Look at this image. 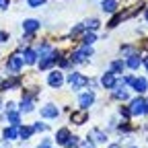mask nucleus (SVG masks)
Listing matches in <instances>:
<instances>
[{"label":"nucleus","instance_id":"bb28decb","mask_svg":"<svg viewBox=\"0 0 148 148\" xmlns=\"http://www.w3.org/2000/svg\"><path fill=\"white\" fill-rule=\"evenodd\" d=\"M25 2H27V6H29V8H37V6L45 4V0H25Z\"/></svg>","mask_w":148,"mask_h":148},{"label":"nucleus","instance_id":"ddd939ff","mask_svg":"<svg viewBox=\"0 0 148 148\" xmlns=\"http://www.w3.org/2000/svg\"><path fill=\"white\" fill-rule=\"evenodd\" d=\"M23 62H25L27 66H33V64L37 62V51L31 49V47H25V49H23Z\"/></svg>","mask_w":148,"mask_h":148},{"label":"nucleus","instance_id":"4be33fe9","mask_svg":"<svg viewBox=\"0 0 148 148\" xmlns=\"http://www.w3.org/2000/svg\"><path fill=\"white\" fill-rule=\"evenodd\" d=\"M84 27H86V31H97L101 27V21L92 16V18H88V21H84Z\"/></svg>","mask_w":148,"mask_h":148},{"label":"nucleus","instance_id":"20e7f679","mask_svg":"<svg viewBox=\"0 0 148 148\" xmlns=\"http://www.w3.org/2000/svg\"><path fill=\"white\" fill-rule=\"evenodd\" d=\"M130 113L132 115H146V99L136 97L132 103H130Z\"/></svg>","mask_w":148,"mask_h":148},{"label":"nucleus","instance_id":"5701e85b","mask_svg":"<svg viewBox=\"0 0 148 148\" xmlns=\"http://www.w3.org/2000/svg\"><path fill=\"white\" fill-rule=\"evenodd\" d=\"M72 121L74 123H84L86 121V109H82V113H72Z\"/></svg>","mask_w":148,"mask_h":148},{"label":"nucleus","instance_id":"c756f323","mask_svg":"<svg viewBox=\"0 0 148 148\" xmlns=\"http://www.w3.org/2000/svg\"><path fill=\"white\" fill-rule=\"evenodd\" d=\"M14 109H16V105H14L12 101H8V103L4 105V111H6V113H8V111H14Z\"/></svg>","mask_w":148,"mask_h":148},{"label":"nucleus","instance_id":"393cba45","mask_svg":"<svg viewBox=\"0 0 148 148\" xmlns=\"http://www.w3.org/2000/svg\"><path fill=\"white\" fill-rule=\"evenodd\" d=\"M123 68H125V64H123L121 60H115L113 64H111V72H115V74H117V72H123Z\"/></svg>","mask_w":148,"mask_h":148},{"label":"nucleus","instance_id":"2eb2a0df","mask_svg":"<svg viewBox=\"0 0 148 148\" xmlns=\"http://www.w3.org/2000/svg\"><path fill=\"white\" fill-rule=\"evenodd\" d=\"M2 136H4V140H6V142L16 140V138H18V125H8V127H4Z\"/></svg>","mask_w":148,"mask_h":148},{"label":"nucleus","instance_id":"b1692460","mask_svg":"<svg viewBox=\"0 0 148 148\" xmlns=\"http://www.w3.org/2000/svg\"><path fill=\"white\" fill-rule=\"evenodd\" d=\"M84 31H86V27H84V23H80V25H76V27L70 29V35L76 37V35H80V33H84Z\"/></svg>","mask_w":148,"mask_h":148},{"label":"nucleus","instance_id":"aec40b11","mask_svg":"<svg viewBox=\"0 0 148 148\" xmlns=\"http://www.w3.org/2000/svg\"><path fill=\"white\" fill-rule=\"evenodd\" d=\"M88 138H95V142H99V144H105L107 142V134L101 132V130H92V132L88 134Z\"/></svg>","mask_w":148,"mask_h":148},{"label":"nucleus","instance_id":"c9c22d12","mask_svg":"<svg viewBox=\"0 0 148 148\" xmlns=\"http://www.w3.org/2000/svg\"><path fill=\"white\" fill-rule=\"evenodd\" d=\"M127 148H138V146H127Z\"/></svg>","mask_w":148,"mask_h":148},{"label":"nucleus","instance_id":"4468645a","mask_svg":"<svg viewBox=\"0 0 148 148\" xmlns=\"http://www.w3.org/2000/svg\"><path fill=\"white\" fill-rule=\"evenodd\" d=\"M101 10L105 14H113L117 10V0H101Z\"/></svg>","mask_w":148,"mask_h":148},{"label":"nucleus","instance_id":"f704fd0d","mask_svg":"<svg viewBox=\"0 0 148 148\" xmlns=\"http://www.w3.org/2000/svg\"><path fill=\"white\" fill-rule=\"evenodd\" d=\"M146 113H148V99H146Z\"/></svg>","mask_w":148,"mask_h":148},{"label":"nucleus","instance_id":"f8f14e48","mask_svg":"<svg viewBox=\"0 0 148 148\" xmlns=\"http://www.w3.org/2000/svg\"><path fill=\"white\" fill-rule=\"evenodd\" d=\"M125 66H127V68H132V70H138V68L142 66V60H140V53H138V51H134V53H130V56H127V60H125Z\"/></svg>","mask_w":148,"mask_h":148},{"label":"nucleus","instance_id":"6e6552de","mask_svg":"<svg viewBox=\"0 0 148 148\" xmlns=\"http://www.w3.org/2000/svg\"><path fill=\"white\" fill-rule=\"evenodd\" d=\"M58 115H60V109L56 107V105L47 103V105L41 107V117H43V119H56Z\"/></svg>","mask_w":148,"mask_h":148},{"label":"nucleus","instance_id":"c85d7f7f","mask_svg":"<svg viewBox=\"0 0 148 148\" xmlns=\"http://www.w3.org/2000/svg\"><path fill=\"white\" fill-rule=\"evenodd\" d=\"M119 115H121V117H132V113H130L127 107H121V109H119Z\"/></svg>","mask_w":148,"mask_h":148},{"label":"nucleus","instance_id":"9b49d317","mask_svg":"<svg viewBox=\"0 0 148 148\" xmlns=\"http://www.w3.org/2000/svg\"><path fill=\"white\" fill-rule=\"evenodd\" d=\"M101 86H105L107 90H111L115 86V72H105L101 76Z\"/></svg>","mask_w":148,"mask_h":148},{"label":"nucleus","instance_id":"f257e3e1","mask_svg":"<svg viewBox=\"0 0 148 148\" xmlns=\"http://www.w3.org/2000/svg\"><path fill=\"white\" fill-rule=\"evenodd\" d=\"M23 56L21 53H12L10 56V58L6 60V70L12 74V76H14V74H18V72H21V68H23Z\"/></svg>","mask_w":148,"mask_h":148},{"label":"nucleus","instance_id":"7ed1b4c3","mask_svg":"<svg viewBox=\"0 0 148 148\" xmlns=\"http://www.w3.org/2000/svg\"><path fill=\"white\" fill-rule=\"evenodd\" d=\"M92 45H82V47H78L76 51L72 53V62H76V64H80V62H86V58H92Z\"/></svg>","mask_w":148,"mask_h":148},{"label":"nucleus","instance_id":"39448f33","mask_svg":"<svg viewBox=\"0 0 148 148\" xmlns=\"http://www.w3.org/2000/svg\"><path fill=\"white\" fill-rule=\"evenodd\" d=\"M58 58H60V53L56 51V49H51V51L45 53V56H41V60H39V70H47L51 64L58 62Z\"/></svg>","mask_w":148,"mask_h":148},{"label":"nucleus","instance_id":"1a4fd4ad","mask_svg":"<svg viewBox=\"0 0 148 148\" xmlns=\"http://www.w3.org/2000/svg\"><path fill=\"white\" fill-rule=\"evenodd\" d=\"M95 103V92H82V95H78V105H80V109H86L88 111V107Z\"/></svg>","mask_w":148,"mask_h":148},{"label":"nucleus","instance_id":"a878e982","mask_svg":"<svg viewBox=\"0 0 148 148\" xmlns=\"http://www.w3.org/2000/svg\"><path fill=\"white\" fill-rule=\"evenodd\" d=\"M33 132H47V123L35 121V123H33Z\"/></svg>","mask_w":148,"mask_h":148},{"label":"nucleus","instance_id":"0eeeda50","mask_svg":"<svg viewBox=\"0 0 148 148\" xmlns=\"http://www.w3.org/2000/svg\"><path fill=\"white\" fill-rule=\"evenodd\" d=\"M130 84H132V88L138 92V95H142V92L148 90V80H146V78H140V76H132Z\"/></svg>","mask_w":148,"mask_h":148},{"label":"nucleus","instance_id":"a211bd4d","mask_svg":"<svg viewBox=\"0 0 148 148\" xmlns=\"http://www.w3.org/2000/svg\"><path fill=\"white\" fill-rule=\"evenodd\" d=\"M6 119H8V123L10 125H21V111H8L6 113Z\"/></svg>","mask_w":148,"mask_h":148},{"label":"nucleus","instance_id":"9d476101","mask_svg":"<svg viewBox=\"0 0 148 148\" xmlns=\"http://www.w3.org/2000/svg\"><path fill=\"white\" fill-rule=\"evenodd\" d=\"M37 29H41V21H37V18H25L23 21V31L25 33H35Z\"/></svg>","mask_w":148,"mask_h":148},{"label":"nucleus","instance_id":"423d86ee","mask_svg":"<svg viewBox=\"0 0 148 148\" xmlns=\"http://www.w3.org/2000/svg\"><path fill=\"white\" fill-rule=\"evenodd\" d=\"M47 84H49L51 88H60V86L64 84V74H62L60 70L49 72V76H47Z\"/></svg>","mask_w":148,"mask_h":148},{"label":"nucleus","instance_id":"412c9836","mask_svg":"<svg viewBox=\"0 0 148 148\" xmlns=\"http://www.w3.org/2000/svg\"><path fill=\"white\" fill-rule=\"evenodd\" d=\"M95 41H97V33L95 31H86L82 35V45H92Z\"/></svg>","mask_w":148,"mask_h":148},{"label":"nucleus","instance_id":"72a5a7b5","mask_svg":"<svg viewBox=\"0 0 148 148\" xmlns=\"http://www.w3.org/2000/svg\"><path fill=\"white\" fill-rule=\"evenodd\" d=\"M144 18H146V23H148V6H146V10H144Z\"/></svg>","mask_w":148,"mask_h":148},{"label":"nucleus","instance_id":"f03ea898","mask_svg":"<svg viewBox=\"0 0 148 148\" xmlns=\"http://www.w3.org/2000/svg\"><path fill=\"white\" fill-rule=\"evenodd\" d=\"M68 84H70V88H72V90H80L82 86H86V84H88V78H86V76H82L80 72H72V74H68Z\"/></svg>","mask_w":148,"mask_h":148},{"label":"nucleus","instance_id":"cd10ccee","mask_svg":"<svg viewBox=\"0 0 148 148\" xmlns=\"http://www.w3.org/2000/svg\"><path fill=\"white\" fill-rule=\"evenodd\" d=\"M76 148H95V144H92L90 140H78Z\"/></svg>","mask_w":148,"mask_h":148},{"label":"nucleus","instance_id":"2f4dec72","mask_svg":"<svg viewBox=\"0 0 148 148\" xmlns=\"http://www.w3.org/2000/svg\"><path fill=\"white\" fill-rule=\"evenodd\" d=\"M6 41H8V33L0 31V43H6Z\"/></svg>","mask_w":148,"mask_h":148},{"label":"nucleus","instance_id":"dca6fc26","mask_svg":"<svg viewBox=\"0 0 148 148\" xmlns=\"http://www.w3.org/2000/svg\"><path fill=\"white\" fill-rule=\"evenodd\" d=\"M68 140H70V132H68L66 127H62V130H58V132H56V142H58L60 146H64Z\"/></svg>","mask_w":148,"mask_h":148},{"label":"nucleus","instance_id":"6ab92c4d","mask_svg":"<svg viewBox=\"0 0 148 148\" xmlns=\"http://www.w3.org/2000/svg\"><path fill=\"white\" fill-rule=\"evenodd\" d=\"M31 134H33V125H18V138L21 140H29L31 138Z\"/></svg>","mask_w":148,"mask_h":148},{"label":"nucleus","instance_id":"f3484780","mask_svg":"<svg viewBox=\"0 0 148 148\" xmlns=\"http://www.w3.org/2000/svg\"><path fill=\"white\" fill-rule=\"evenodd\" d=\"M18 111H21V113H31V111H33V99L31 97H23Z\"/></svg>","mask_w":148,"mask_h":148},{"label":"nucleus","instance_id":"7c9ffc66","mask_svg":"<svg viewBox=\"0 0 148 148\" xmlns=\"http://www.w3.org/2000/svg\"><path fill=\"white\" fill-rule=\"evenodd\" d=\"M10 6V0H0V10H6Z\"/></svg>","mask_w":148,"mask_h":148},{"label":"nucleus","instance_id":"473e14b6","mask_svg":"<svg viewBox=\"0 0 148 148\" xmlns=\"http://www.w3.org/2000/svg\"><path fill=\"white\" fill-rule=\"evenodd\" d=\"M142 64H144V68L148 70V58H144V60H142Z\"/></svg>","mask_w":148,"mask_h":148}]
</instances>
